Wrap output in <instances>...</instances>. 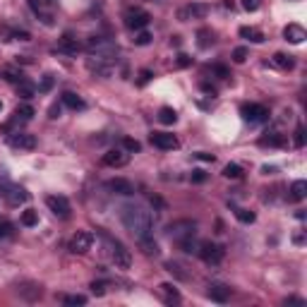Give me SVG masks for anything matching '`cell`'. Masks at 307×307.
I'll return each mask as SVG.
<instances>
[{"label":"cell","mask_w":307,"mask_h":307,"mask_svg":"<svg viewBox=\"0 0 307 307\" xmlns=\"http://www.w3.org/2000/svg\"><path fill=\"white\" fill-rule=\"evenodd\" d=\"M15 38H19V41H27L29 34H27V32H15Z\"/></svg>","instance_id":"56"},{"label":"cell","mask_w":307,"mask_h":307,"mask_svg":"<svg viewBox=\"0 0 307 307\" xmlns=\"http://www.w3.org/2000/svg\"><path fill=\"white\" fill-rule=\"evenodd\" d=\"M151 144L156 146V149H161V151H173V149L180 146V142H178V137L171 135V132H154V135H151Z\"/></svg>","instance_id":"14"},{"label":"cell","mask_w":307,"mask_h":307,"mask_svg":"<svg viewBox=\"0 0 307 307\" xmlns=\"http://www.w3.org/2000/svg\"><path fill=\"white\" fill-rule=\"evenodd\" d=\"M0 108H2V103H0Z\"/></svg>","instance_id":"58"},{"label":"cell","mask_w":307,"mask_h":307,"mask_svg":"<svg viewBox=\"0 0 307 307\" xmlns=\"http://www.w3.org/2000/svg\"><path fill=\"white\" fill-rule=\"evenodd\" d=\"M34 87H32V84H29V82H27V79H24V82H19L17 84V94L19 96H22V99H24V101H29V99H32V96H34Z\"/></svg>","instance_id":"35"},{"label":"cell","mask_w":307,"mask_h":307,"mask_svg":"<svg viewBox=\"0 0 307 307\" xmlns=\"http://www.w3.org/2000/svg\"><path fill=\"white\" fill-rule=\"evenodd\" d=\"M197 46L202 51H206L209 46H214V32H211V29H199L197 32Z\"/></svg>","instance_id":"27"},{"label":"cell","mask_w":307,"mask_h":307,"mask_svg":"<svg viewBox=\"0 0 307 307\" xmlns=\"http://www.w3.org/2000/svg\"><path fill=\"white\" fill-rule=\"evenodd\" d=\"M283 38L290 41V43H303L307 38L305 27H300V24H288V27L283 29Z\"/></svg>","instance_id":"17"},{"label":"cell","mask_w":307,"mask_h":307,"mask_svg":"<svg viewBox=\"0 0 307 307\" xmlns=\"http://www.w3.org/2000/svg\"><path fill=\"white\" fill-rule=\"evenodd\" d=\"M17 293L24 298V300L34 303V300H38V298L43 295V288L36 286V283H22V286H17Z\"/></svg>","instance_id":"20"},{"label":"cell","mask_w":307,"mask_h":307,"mask_svg":"<svg viewBox=\"0 0 307 307\" xmlns=\"http://www.w3.org/2000/svg\"><path fill=\"white\" fill-rule=\"evenodd\" d=\"M94 245V233L89 231H77L70 240V252L72 254H87Z\"/></svg>","instance_id":"10"},{"label":"cell","mask_w":307,"mask_h":307,"mask_svg":"<svg viewBox=\"0 0 307 307\" xmlns=\"http://www.w3.org/2000/svg\"><path fill=\"white\" fill-rule=\"evenodd\" d=\"M178 245H180L182 252H187V254H197V250H199V242L195 240V235H187V238L178 240Z\"/></svg>","instance_id":"30"},{"label":"cell","mask_w":307,"mask_h":307,"mask_svg":"<svg viewBox=\"0 0 307 307\" xmlns=\"http://www.w3.org/2000/svg\"><path fill=\"white\" fill-rule=\"evenodd\" d=\"M271 63H273L276 68H281V70H290V68L295 65L293 55H286V53H276L273 58H271Z\"/></svg>","instance_id":"29"},{"label":"cell","mask_w":307,"mask_h":307,"mask_svg":"<svg viewBox=\"0 0 307 307\" xmlns=\"http://www.w3.org/2000/svg\"><path fill=\"white\" fill-rule=\"evenodd\" d=\"M115 65H118V60H113V58H99V55H89V60H87V68L94 74H99V77H110L113 70H115Z\"/></svg>","instance_id":"6"},{"label":"cell","mask_w":307,"mask_h":307,"mask_svg":"<svg viewBox=\"0 0 307 307\" xmlns=\"http://www.w3.org/2000/svg\"><path fill=\"white\" fill-rule=\"evenodd\" d=\"M139 242V247H142V252L146 254V257H159L161 254V247H159V242L151 238V235H144V238H139L137 240Z\"/></svg>","instance_id":"21"},{"label":"cell","mask_w":307,"mask_h":307,"mask_svg":"<svg viewBox=\"0 0 307 307\" xmlns=\"http://www.w3.org/2000/svg\"><path fill=\"white\" fill-rule=\"evenodd\" d=\"M166 233H168V238H173V240L178 242V240L187 238V235L197 233V221H192V218H180V221H173V223L166 228Z\"/></svg>","instance_id":"4"},{"label":"cell","mask_w":307,"mask_h":307,"mask_svg":"<svg viewBox=\"0 0 307 307\" xmlns=\"http://www.w3.org/2000/svg\"><path fill=\"white\" fill-rule=\"evenodd\" d=\"M12 231H15V228H12V223H10V221H0V240L10 238Z\"/></svg>","instance_id":"42"},{"label":"cell","mask_w":307,"mask_h":307,"mask_svg":"<svg viewBox=\"0 0 307 307\" xmlns=\"http://www.w3.org/2000/svg\"><path fill=\"white\" fill-rule=\"evenodd\" d=\"M211 70H214V74H218L221 79H226V77H231V72H228V68H226V65H214Z\"/></svg>","instance_id":"49"},{"label":"cell","mask_w":307,"mask_h":307,"mask_svg":"<svg viewBox=\"0 0 307 307\" xmlns=\"http://www.w3.org/2000/svg\"><path fill=\"white\" fill-rule=\"evenodd\" d=\"M151 77H154V74H151V70H142V72H139V84H146Z\"/></svg>","instance_id":"52"},{"label":"cell","mask_w":307,"mask_h":307,"mask_svg":"<svg viewBox=\"0 0 307 307\" xmlns=\"http://www.w3.org/2000/svg\"><path fill=\"white\" fill-rule=\"evenodd\" d=\"M199 161H209V163H214V156L211 154H204V151H199V154H195Z\"/></svg>","instance_id":"53"},{"label":"cell","mask_w":307,"mask_h":307,"mask_svg":"<svg viewBox=\"0 0 307 307\" xmlns=\"http://www.w3.org/2000/svg\"><path fill=\"white\" fill-rule=\"evenodd\" d=\"M288 192H290L288 195L290 202H303V199L307 197V182L305 180H295L293 185H290Z\"/></svg>","instance_id":"24"},{"label":"cell","mask_w":307,"mask_h":307,"mask_svg":"<svg viewBox=\"0 0 307 307\" xmlns=\"http://www.w3.org/2000/svg\"><path fill=\"white\" fill-rule=\"evenodd\" d=\"M240 115L245 123H267L269 120V108L262 103H245L240 108Z\"/></svg>","instance_id":"7"},{"label":"cell","mask_w":307,"mask_h":307,"mask_svg":"<svg viewBox=\"0 0 307 307\" xmlns=\"http://www.w3.org/2000/svg\"><path fill=\"white\" fill-rule=\"evenodd\" d=\"M19 221H22V226H36L38 223V211H34V209H27V211H22V216H19Z\"/></svg>","instance_id":"33"},{"label":"cell","mask_w":307,"mask_h":307,"mask_svg":"<svg viewBox=\"0 0 307 307\" xmlns=\"http://www.w3.org/2000/svg\"><path fill=\"white\" fill-rule=\"evenodd\" d=\"M7 144L19 151H32V149H36V137L29 132H15V135H10Z\"/></svg>","instance_id":"13"},{"label":"cell","mask_w":307,"mask_h":307,"mask_svg":"<svg viewBox=\"0 0 307 307\" xmlns=\"http://www.w3.org/2000/svg\"><path fill=\"white\" fill-rule=\"evenodd\" d=\"M206 295L214 300V303H228L231 300V288L226 286V283H209V290H206Z\"/></svg>","instance_id":"16"},{"label":"cell","mask_w":307,"mask_h":307,"mask_svg":"<svg viewBox=\"0 0 307 307\" xmlns=\"http://www.w3.org/2000/svg\"><path fill=\"white\" fill-rule=\"evenodd\" d=\"M63 303L70 307H77V305H87V298L84 295H65L63 298Z\"/></svg>","instance_id":"38"},{"label":"cell","mask_w":307,"mask_h":307,"mask_svg":"<svg viewBox=\"0 0 307 307\" xmlns=\"http://www.w3.org/2000/svg\"><path fill=\"white\" fill-rule=\"evenodd\" d=\"M87 51H89V55L113 58V60H118V53H120L118 43L110 41V38H106V36H91L89 41H87Z\"/></svg>","instance_id":"3"},{"label":"cell","mask_w":307,"mask_h":307,"mask_svg":"<svg viewBox=\"0 0 307 307\" xmlns=\"http://www.w3.org/2000/svg\"><path fill=\"white\" fill-rule=\"evenodd\" d=\"M295 146H298V149H303V146H305V127H303V125L295 127Z\"/></svg>","instance_id":"43"},{"label":"cell","mask_w":307,"mask_h":307,"mask_svg":"<svg viewBox=\"0 0 307 307\" xmlns=\"http://www.w3.org/2000/svg\"><path fill=\"white\" fill-rule=\"evenodd\" d=\"M240 36L252 41V43H262V41H264V34H262L257 27H240Z\"/></svg>","instance_id":"26"},{"label":"cell","mask_w":307,"mask_h":307,"mask_svg":"<svg viewBox=\"0 0 307 307\" xmlns=\"http://www.w3.org/2000/svg\"><path fill=\"white\" fill-rule=\"evenodd\" d=\"M53 84H55L53 74H43V79H41V84H38V91H41V94H48V91L53 89Z\"/></svg>","instance_id":"37"},{"label":"cell","mask_w":307,"mask_h":307,"mask_svg":"<svg viewBox=\"0 0 307 307\" xmlns=\"http://www.w3.org/2000/svg\"><path fill=\"white\" fill-rule=\"evenodd\" d=\"M48 113H51V118H58V115H60V106H58V103H55V106H51V110H48Z\"/></svg>","instance_id":"55"},{"label":"cell","mask_w":307,"mask_h":307,"mask_svg":"<svg viewBox=\"0 0 307 307\" xmlns=\"http://www.w3.org/2000/svg\"><path fill=\"white\" fill-rule=\"evenodd\" d=\"M209 15V5H204V2H190V5H185L178 10V19L180 22H190V19H204Z\"/></svg>","instance_id":"11"},{"label":"cell","mask_w":307,"mask_h":307,"mask_svg":"<svg viewBox=\"0 0 307 307\" xmlns=\"http://www.w3.org/2000/svg\"><path fill=\"white\" fill-rule=\"evenodd\" d=\"M79 48H82V46H79V41H77L72 34H65V36L58 41V51H60V53L77 55V53H79Z\"/></svg>","instance_id":"19"},{"label":"cell","mask_w":307,"mask_h":307,"mask_svg":"<svg viewBox=\"0 0 307 307\" xmlns=\"http://www.w3.org/2000/svg\"><path fill=\"white\" fill-rule=\"evenodd\" d=\"M120 221H123L127 233L135 235L137 240L144 235H151V231H154V214L146 206L135 204V202L120 206Z\"/></svg>","instance_id":"1"},{"label":"cell","mask_w":307,"mask_h":307,"mask_svg":"<svg viewBox=\"0 0 307 307\" xmlns=\"http://www.w3.org/2000/svg\"><path fill=\"white\" fill-rule=\"evenodd\" d=\"M197 254L206 262V264H221V259L226 257V250H223V245H216V242H199V250H197Z\"/></svg>","instance_id":"5"},{"label":"cell","mask_w":307,"mask_h":307,"mask_svg":"<svg viewBox=\"0 0 307 307\" xmlns=\"http://www.w3.org/2000/svg\"><path fill=\"white\" fill-rule=\"evenodd\" d=\"M151 34H149V32H144V29H142V32H137V36H135V43H137V46H146V43H151Z\"/></svg>","instance_id":"41"},{"label":"cell","mask_w":307,"mask_h":307,"mask_svg":"<svg viewBox=\"0 0 307 307\" xmlns=\"http://www.w3.org/2000/svg\"><path fill=\"white\" fill-rule=\"evenodd\" d=\"M91 293L94 295H103L106 293V281H94L91 283Z\"/></svg>","instance_id":"47"},{"label":"cell","mask_w":307,"mask_h":307,"mask_svg":"<svg viewBox=\"0 0 307 307\" xmlns=\"http://www.w3.org/2000/svg\"><path fill=\"white\" fill-rule=\"evenodd\" d=\"M149 12L146 10H139V7H135V10H127L125 12V27L127 29H132V32H142L149 27Z\"/></svg>","instance_id":"8"},{"label":"cell","mask_w":307,"mask_h":307,"mask_svg":"<svg viewBox=\"0 0 307 307\" xmlns=\"http://www.w3.org/2000/svg\"><path fill=\"white\" fill-rule=\"evenodd\" d=\"M262 173H267V175H271V173H276V168H273V166H264V168H262Z\"/></svg>","instance_id":"57"},{"label":"cell","mask_w":307,"mask_h":307,"mask_svg":"<svg viewBox=\"0 0 307 307\" xmlns=\"http://www.w3.org/2000/svg\"><path fill=\"white\" fill-rule=\"evenodd\" d=\"M99 235H101V242L106 247V254L110 257V262L115 264V269H130L132 267V254H130V250H127L125 245L120 240L110 238L108 233H99Z\"/></svg>","instance_id":"2"},{"label":"cell","mask_w":307,"mask_h":307,"mask_svg":"<svg viewBox=\"0 0 307 307\" xmlns=\"http://www.w3.org/2000/svg\"><path fill=\"white\" fill-rule=\"evenodd\" d=\"M235 218L240 221V223H254V211H250V209H242V206H238L235 209Z\"/></svg>","instance_id":"34"},{"label":"cell","mask_w":307,"mask_h":307,"mask_svg":"<svg viewBox=\"0 0 307 307\" xmlns=\"http://www.w3.org/2000/svg\"><path fill=\"white\" fill-rule=\"evenodd\" d=\"M204 180H206L204 171H192V182H204Z\"/></svg>","instance_id":"50"},{"label":"cell","mask_w":307,"mask_h":307,"mask_svg":"<svg viewBox=\"0 0 307 307\" xmlns=\"http://www.w3.org/2000/svg\"><path fill=\"white\" fill-rule=\"evenodd\" d=\"M46 206H48L58 218H70V211H72L68 197H63V195H51V197H46Z\"/></svg>","instance_id":"12"},{"label":"cell","mask_w":307,"mask_h":307,"mask_svg":"<svg viewBox=\"0 0 307 307\" xmlns=\"http://www.w3.org/2000/svg\"><path fill=\"white\" fill-rule=\"evenodd\" d=\"M108 190H113L115 195H125V197H130V195H135V185L130 180H125V178H115V180H108V185H106Z\"/></svg>","instance_id":"18"},{"label":"cell","mask_w":307,"mask_h":307,"mask_svg":"<svg viewBox=\"0 0 307 307\" xmlns=\"http://www.w3.org/2000/svg\"><path fill=\"white\" fill-rule=\"evenodd\" d=\"M293 242H295V245H303V242H305V235H303V233L293 235Z\"/></svg>","instance_id":"54"},{"label":"cell","mask_w":307,"mask_h":307,"mask_svg":"<svg viewBox=\"0 0 307 307\" xmlns=\"http://www.w3.org/2000/svg\"><path fill=\"white\" fill-rule=\"evenodd\" d=\"M103 163L108 166V168H123L130 163V154H127L125 149H110L103 154Z\"/></svg>","instance_id":"15"},{"label":"cell","mask_w":307,"mask_h":307,"mask_svg":"<svg viewBox=\"0 0 307 307\" xmlns=\"http://www.w3.org/2000/svg\"><path fill=\"white\" fill-rule=\"evenodd\" d=\"M123 149H125V151H132V154H137V151L142 149V144H139L137 139H132V137H123Z\"/></svg>","instance_id":"39"},{"label":"cell","mask_w":307,"mask_h":307,"mask_svg":"<svg viewBox=\"0 0 307 307\" xmlns=\"http://www.w3.org/2000/svg\"><path fill=\"white\" fill-rule=\"evenodd\" d=\"M286 144V137L278 132V130H269L262 139H259V146H283Z\"/></svg>","instance_id":"22"},{"label":"cell","mask_w":307,"mask_h":307,"mask_svg":"<svg viewBox=\"0 0 307 307\" xmlns=\"http://www.w3.org/2000/svg\"><path fill=\"white\" fill-rule=\"evenodd\" d=\"M175 63H178V68H190V65H192V58L185 53H178V60H175Z\"/></svg>","instance_id":"48"},{"label":"cell","mask_w":307,"mask_h":307,"mask_svg":"<svg viewBox=\"0 0 307 307\" xmlns=\"http://www.w3.org/2000/svg\"><path fill=\"white\" fill-rule=\"evenodd\" d=\"M5 79H7V82H15V84H19V82H24V74L19 72V70H5Z\"/></svg>","instance_id":"40"},{"label":"cell","mask_w":307,"mask_h":307,"mask_svg":"<svg viewBox=\"0 0 307 307\" xmlns=\"http://www.w3.org/2000/svg\"><path fill=\"white\" fill-rule=\"evenodd\" d=\"M242 7H245L247 12H257V10L262 7V0H242Z\"/></svg>","instance_id":"45"},{"label":"cell","mask_w":307,"mask_h":307,"mask_svg":"<svg viewBox=\"0 0 307 307\" xmlns=\"http://www.w3.org/2000/svg\"><path fill=\"white\" fill-rule=\"evenodd\" d=\"M202 91L209 94V96H216V87H211L209 82H202Z\"/></svg>","instance_id":"51"},{"label":"cell","mask_w":307,"mask_h":307,"mask_svg":"<svg viewBox=\"0 0 307 307\" xmlns=\"http://www.w3.org/2000/svg\"><path fill=\"white\" fill-rule=\"evenodd\" d=\"M159 288H161V293L166 295V303H168V305H173V303H180V293L175 290V286H173V283H161Z\"/></svg>","instance_id":"28"},{"label":"cell","mask_w":307,"mask_h":307,"mask_svg":"<svg viewBox=\"0 0 307 307\" xmlns=\"http://www.w3.org/2000/svg\"><path fill=\"white\" fill-rule=\"evenodd\" d=\"M163 269L168 271V273H173L175 278H180V281H187V278H190V276L182 271V267L178 264V262H166V264H163Z\"/></svg>","instance_id":"31"},{"label":"cell","mask_w":307,"mask_h":307,"mask_svg":"<svg viewBox=\"0 0 307 307\" xmlns=\"http://www.w3.org/2000/svg\"><path fill=\"white\" fill-rule=\"evenodd\" d=\"M34 115H36L34 106H29V103H22V106H17V110H15V118H12V123H29Z\"/></svg>","instance_id":"23"},{"label":"cell","mask_w":307,"mask_h":307,"mask_svg":"<svg viewBox=\"0 0 307 307\" xmlns=\"http://www.w3.org/2000/svg\"><path fill=\"white\" fill-rule=\"evenodd\" d=\"M159 120H161L163 125H173V123L178 120V113H175L173 108H168V106H166V108L159 110Z\"/></svg>","instance_id":"32"},{"label":"cell","mask_w":307,"mask_h":307,"mask_svg":"<svg viewBox=\"0 0 307 307\" xmlns=\"http://www.w3.org/2000/svg\"><path fill=\"white\" fill-rule=\"evenodd\" d=\"M0 195H2V199H5L10 206H19V204H24V202L29 199V192H27L24 187H19V185H2V187H0Z\"/></svg>","instance_id":"9"},{"label":"cell","mask_w":307,"mask_h":307,"mask_svg":"<svg viewBox=\"0 0 307 307\" xmlns=\"http://www.w3.org/2000/svg\"><path fill=\"white\" fill-rule=\"evenodd\" d=\"M223 175L231 178V180H238V178H242V168H240L238 163H228V166L223 168Z\"/></svg>","instance_id":"36"},{"label":"cell","mask_w":307,"mask_h":307,"mask_svg":"<svg viewBox=\"0 0 307 307\" xmlns=\"http://www.w3.org/2000/svg\"><path fill=\"white\" fill-rule=\"evenodd\" d=\"M0 38H2V41H12V38H15V29L0 24Z\"/></svg>","instance_id":"46"},{"label":"cell","mask_w":307,"mask_h":307,"mask_svg":"<svg viewBox=\"0 0 307 307\" xmlns=\"http://www.w3.org/2000/svg\"><path fill=\"white\" fill-rule=\"evenodd\" d=\"M63 103H65L68 108H72V110H84L87 108V103H84L77 94H72V91H65V94H63Z\"/></svg>","instance_id":"25"},{"label":"cell","mask_w":307,"mask_h":307,"mask_svg":"<svg viewBox=\"0 0 307 307\" xmlns=\"http://www.w3.org/2000/svg\"><path fill=\"white\" fill-rule=\"evenodd\" d=\"M233 60H235V63H245V60H247V48H245V46L235 48V51H233Z\"/></svg>","instance_id":"44"}]
</instances>
